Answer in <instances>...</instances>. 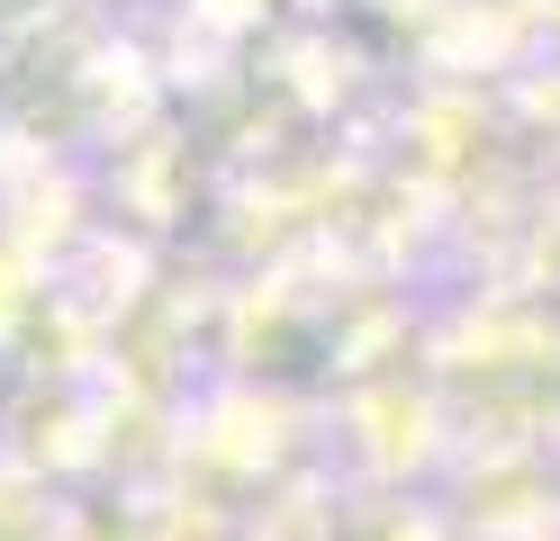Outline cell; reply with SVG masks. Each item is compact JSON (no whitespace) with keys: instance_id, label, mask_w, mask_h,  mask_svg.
Listing matches in <instances>:
<instances>
[{"instance_id":"6da1fadb","label":"cell","mask_w":560,"mask_h":541,"mask_svg":"<svg viewBox=\"0 0 560 541\" xmlns=\"http://www.w3.org/2000/svg\"><path fill=\"white\" fill-rule=\"evenodd\" d=\"M19 10H37V0H0V19H19Z\"/></svg>"}]
</instances>
